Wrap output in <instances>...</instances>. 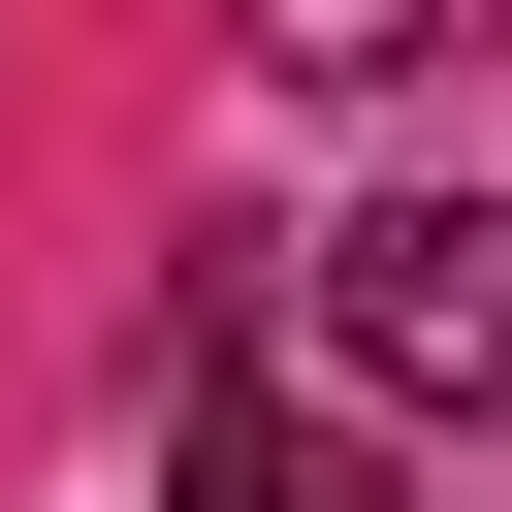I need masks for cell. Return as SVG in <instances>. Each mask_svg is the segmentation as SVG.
<instances>
[{
	"mask_svg": "<svg viewBox=\"0 0 512 512\" xmlns=\"http://www.w3.org/2000/svg\"><path fill=\"white\" fill-rule=\"evenodd\" d=\"M320 352L384 416H512V192H352L320 224Z\"/></svg>",
	"mask_w": 512,
	"mask_h": 512,
	"instance_id": "1",
	"label": "cell"
},
{
	"mask_svg": "<svg viewBox=\"0 0 512 512\" xmlns=\"http://www.w3.org/2000/svg\"><path fill=\"white\" fill-rule=\"evenodd\" d=\"M480 32H512V0H256L288 96H416V64H480Z\"/></svg>",
	"mask_w": 512,
	"mask_h": 512,
	"instance_id": "2",
	"label": "cell"
},
{
	"mask_svg": "<svg viewBox=\"0 0 512 512\" xmlns=\"http://www.w3.org/2000/svg\"><path fill=\"white\" fill-rule=\"evenodd\" d=\"M192 512H384V448H352V416H256V384H192Z\"/></svg>",
	"mask_w": 512,
	"mask_h": 512,
	"instance_id": "3",
	"label": "cell"
}]
</instances>
